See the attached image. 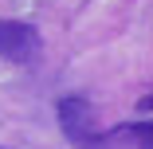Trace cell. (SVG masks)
<instances>
[{
  "label": "cell",
  "mask_w": 153,
  "mask_h": 149,
  "mask_svg": "<svg viewBox=\"0 0 153 149\" xmlns=\"http://www.w3.org/2000/svg\"><path fill=\"white\" fill-rule=\"evenodd\" d=\"M55 118H59V126H63V133L82 145V149H94V137H98V110L90 98L82 94H63L55 102Z\"/></svg>",
  "instance_id": "obj_1"
},
{
  "label": "cell",
  "mask_w": 153,
  "mask_h": 149,
  "mask_svg": "<svg viewBox=\"0 0 153 149\" xmlns=\"http://www.w3.org/2000/svg\"><path fill=\"white\" fill-rule=\"evenodd\" d=\"M43 55V39L32 24L24 20H0V59H8L16 67H32Z\"/></svg>",
  "instance_id": "obj_2"
},
{
  "label": "cell",
  "mask_w": 153,
  "mask_h": 149,
  "mask_svg": "<svg viewBox=\"0 0 153 149\" xmlns=\"http://www.w3.org/2000/svg\"><path fill=\"white\" fill-rule=\"evenodd\" d=\"M122 133H126V137H134L141 149H149V145H153V126H149V122H134V126H126Z\"/></svg>",
  "instance_id": "obj_3"
},
{
  "label": "cell",
  "mask_w": 153,
  "mask_h": 149,
  "mask_svg": "<svg viewBox=\"0 0 153 149\" xmlns=\"http://www.w3.org/2000/svg\"><path fill=\"white\" fill-rule=\"evenodd\" d=\"M0 149H8V145H0Z\"/></svg>",
  "instance_id": "obj_4"
}]
</instances>
